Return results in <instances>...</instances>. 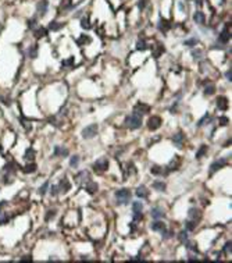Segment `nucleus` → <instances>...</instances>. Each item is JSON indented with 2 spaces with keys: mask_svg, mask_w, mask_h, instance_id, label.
Returning a JSON list of instances; mask_svg holds the SVG:
<instances>
[{
  "mask_svg": "<svg viewBox=\"0 0 232 263\" xmlns=\"http://www.w3.org/2000/svg\"><path fill=\"white\" fill-rule=\"evenodd\" d=\"M125 125L131 130H138L142 125V116H139L138 113H132L131 116H128L125 119Z\"/></svg>",
  "mask_w": 232,
  "mask_h": 263,
  "instance_id": "1",
  "label": "nucleus"
},
{
  "mask_svg": "<svg viewBox=\"0 0 232 263\" xmlns=\"http://www.w3.org/2000/svg\"><path fill=\"white\" fill-rule=\"evenodd\" d=\"M115 198H117V203L118 205H126L131 200V192L129 189H118L115 192Z\"/></svg>",
  "mask_w": 232,
  "mask_h": 263,
  "instance_id": "2",
  "label": "nucleus"
},
{
  "mask_svg": "<svg viewBox=\"0 0 232 263\" xmlns=\"http://www.w3.org/2000/svg\"><path fill=\"white\" fill-rule=\"evenodd\" d=\"M97 130H99L97 124L88 125V127H85V128L82 130V137L85 138V139H90V138H93L94 135L97 134Z\"/></svg>",
  "mask_w": 232,
  "mask_h": 263,
  "instance_id": "3",
  "label": "nucleus"
},
{
  "mask_svg": "<svg viewBox=\"0 0 232 263\" xmlns=\"http://www.w3.org/2000/svg\"><path fill=\"white\" fill-rule=\"evenodd\" d=\"M161 124H163V121H161V119H160L158 116H151L150 119H149V121H147V127H149V130H151V131L158 130Z\"/></svg>",
  "mask_w": 232,
  "mask_h": 263,
  "instance_id": "4",
  "label": "nucleus"
},
{
  "mask_svg": "<svg viewBox=\"0 0 232 263\" xmlns=\"http://www.w3.org/2000/svg\"><path fill=\"white\" fill-rule=\"evenodd\" d=\"M107 167H108V162H107V159H99V160L93 164V170H94V171H97V173L106 171Z\"/></svg>",
  "mask_w": 232,
  "mask_h": 263,
  "instance_id": "5",
  "label": "nucleus"
},
{
  "mask_svg": "<svg viewBox=\"0 0 232 263\" xmlns=\"http://www.w3.org/2000/svg\"><path fill=\"white\" fill-rule=\"evenodd\" d=\"M229 24H225V27H224V29L221 31V33H219V36H218V40L221 42V43H226V42H229V38H231V33H229Z\"/></svg>",
  "mask_w": 232,
  "mask_h": 263,
  "instance_id": "6",
  "label": "nucleus"
},
{
  "mask_svg": "<svg viewBox=\"0 0 232 263\" xmlns=\"http://www.w3.org/2000/svg\"><path fill=\"white\" fill-rule=\"evenodd\" d=\"M226 163H228V159H219V160H217V162H214L213 164H211V167H210V173L213 174V173H215V171H218L221 167H224Z\"/></svg>",
  "mask_w": 232,
  "mask_h": 263,
  "instance_id": "7",
  "label": "nucleus"
},
{
  "mask_svg": "<svg viewBox=\"0 0 232 263\" xmlns=\"http://www.w3.org/2000/svg\"><path fill=\"white\" fill-rule=\"evenodd\" d=\"M149 112H150V106H147V105H144V103H138V105L135 106V113H138L139 116L147 114Z\"/></svg>",
  "mask_w": 232,
  "mask_h": 263,
  "instance_id": "8",
  "label": "nucleus"
},
{
  "mask_svg": "<svg viewBox=\"0 0 232 263\" xmlns=\"http://www.w3.org/2000/svg\"><path fill=\"white\" fill-rule=\"evenodd\" d=\"M47 7H49V1H47V0H42V1L38 3V7H36V8H38V14L40 17H43L44 14H46Z\"/></svg>",
  "mask_w": 232,
  "mask_h": 263,
  "instance_id": "9",
  "label": "nucleus"
},
{
  "mask_svg": "<svg viewBox=\"0 0 232 263\" xmlns=\"http://www.w3.org/2000/svg\"><path fill=\"white\" fill-rule=\"evenodd\" d=\"M150 214H151V217H153V219H154V220L163 219V217H164V210H163V209H161V207L156 206V207H153V209H151Z\"/></svg>",
  "mask_w": 232,
  "mask_h": 263,
  "instance_id": "10",
  "label": "nucleus"
},
{
  "mask_svg": "<svg viewBox=\"0 0 232 263\" xmlns=\"http://www.w3.org/2000/svg\"><path fill=\"white\" fill-rule=\"evenodd\" d=\"M189 219L190 220H194V221H199L201 219V212L199 209H194L192 207L190 210H189Z\"/></svg>",
  "mask_w": 232,
  "mask_h": 263,
  "instance_id": "11",
  "label": "nucleus"
},
{
  "mask_svg": "<svg viewBox=\"0 0 232 263\" xmlns=\"http://www.w3.org/2000/svg\"><path fill=\"white\" fill-rule=\"evenodd\" d=\"M57 187H58V191H60V192H67V191H69V188H71V184L68 182L67 178H63Z\"/></svg>",
  "mask_w": 232,
  "mask_h": 263,
  "instance_id": "12",
  "label": "nucleus"
},
{
  "mask_svg": "<svg viewBox=\"0 0 232 263\" xmlns=\"http://www.w3.org/2000/svg\"><path fill=\"white\" fill-rule=\"evenodd\" d=\"M136 196H138V198H140V199L147 198V196H149V191H147V188L143 187V185L138 187V188H136Z\"/></svg>",
  "mask_w": 232,
  "mask_h": 263,
  "instance_id": "13",
  "label": "nucleus"
},
{
  "mask_svg": "<svg viewBox=\"0 0 232 263\" xmlns=\"http://www.w3.org/2000/svg\"><path fill=\"white\" fill-rule=\"evenodd\" d=\"M172 142L175 145L176 148H182V142H183V134L182 132H178L172 137Z\"/></svg>",
  "mask_w": 232,
  "mask_h": 263,
  "instance_id": "14",
  "label": "nucleus"
},
{
  "mask_svg": "<svg viewBox=\"0 0 232 263\" xmlns=\"http://www.w3.org/2000/svg\"><path fill=\"white\" fill-rule=\"evenodd\" d=\"M171 28V24H169V21H167V20H164L161 18L160 21H158V29L160 31H163V32H167Z\"/></svg>",
  "mask_w": 232,
  "mask_h": 263,
  "instance_id": "15",
  "label": "nucleus"
},
{
  "mask_svg": "<svg viewBox=\"0 0 232 263\" xmlns=\"http://www.w3.org/2000/svg\"><path fill=\"white\" fill-rule=\"evenodd\" d=\"M150 227H151V230H153V231H160V232L164 231V230L167 228L163 221H154V223H151Z\"/></svg>",
  "mask_w": 232,
  "mask_h": 263,
  "instance_id": "16",
  "label": "nucleus"
},
{
  "mask_svg": "<svg viewBox=\"0 0 232 263\" xmlns=\"http://www.w3.org/2000/svg\"><path fill=\"white\" fill-rule=\"evenodd\" d=\"M217 107L219 110H226L228 109V100H226V98H224V96L218 98L217 99Z\"/></svg>",
  "mask_w": 232,
  "mask_h": 263,
  "instance_id": "17",
  "label": "nucleus"
},
{
  "mask_svg": "<svg viewBox=\"0 0 232 263\" xmlns=\"http://www.w3.org/2000/svg\"><path fill=\"white\" fill-rule=\"evenodd\" d=\"M193 20H194V22L196 24H204V20H206V17H204V13H201V11H196L193 14Z\"/></svg>",
  "mask_w": 232,
  "mask_h": 263,
  "instance_id": "18",
  "label": "nucleus"
},
{
  "mask_svg": "<svg viewBox=\"0 0 232 263\" xmlns=\"http://www.w3.org/2000/svg\"><path fill=\"white\" fill-rule=\"evenodd\" d=\"M68 149H65V148H61V146H56L54 148V156H68Z\"/></svg>",
  "mask_w": 232,
  "mask_h": 263,
  "instance_id": "19",
  "label": "nucleus"
},
{
  "mask_svg": "<svg viewBox=\"0 0 232 263\" xmlns=\"http://www.w3.org/2000/svg\"><path fill=\"white\" fill-rule=\"evenodd\" d=\"M151 171V174H154V175H163V174H167L168 171L167 170H163V167H160V166H153L150 169Z\"/></svg>",
  "mask_w": 232,
  "mask_h": 263,
  "instance_id": "20",
  "label": "nucleus"
},
{
  "mask_svg": "<svg viewBox=\"0 0 232 263\" xmlns=\"http://www.w3.org/2000/svg\"><path fill=\"white\" fill-rule=\"evenodd\" d=\"M97 184L96 182H93V181H88L86 182V191H88L89 194H94L96 191H97Z\"/></svg>",
  "mask_w": 232,
  "mask_h": 263,
  "instance_id": "21",
  "label": "nucleus"
},
{
  "mask_svg": "<svg viewBox=\"0 0 232 263\" xmlns=\"http://www.w3.org/2000/svg\"><path fill=\"white\" fill-rule=\"evenodd\" d=\"M153 188H154L156 191H160V192H163V191H165L167 185H165V184H164L163 181H154V182H153Z\"/></svg>",
  "mask_w": 232,
  "mask_h": 263,
  "instance_id": "22",
  "label": "nucleus"
},
{
  "mask_svg": "<svg viewBox=\"0 0 232 263\" xmlns=\"http://www.w3.org/2000/svg\"><path fill=\"white\" fill-rule=\"evenodd\" d=\"M81 27L83 29H90V28H92L90 21H89V15H85V17L81 20Z\"/></svg>",
  "mask_w": 232,
  "mask_h": 263,
  "instance_id": "23",
  "label": "nucleus"
},
{
  "mask_svg": "<svg viewBox=\"0 0 232 263\" xmlns=\"http://www.w3.org/2000/svg\"><path fill=\"white\" fill-rule=\"evenodd\" d=\"M33 35H35V38H43L47 35V29H44V28H38V29H35V32H33Z\"/></svg>",
  "mask_w": 232,
  "mask_h": 263,
  "instance_id": "24",
  "label": "nucleus"
},
{
  "mask_svg": "<svg viewBox=\"0 0 232 263\" xmlns=\"http://www.w3.org/2000/svg\"><path fill=\"white\" fill-rule=\"evenodd\" d=\"M22 171H24V173H26V174H29V173H35V171H36V164H35V163L26 164L25 167L22 169Z\"/></svg>",
  "mask_w": 232,
  "mask_h": 263,
  "instance_id": "25",
  "label": "nucleus"
},
{
  "mask_svg": "<svg viewBox=\"0 0 232 263\" xmlns=\"http://www.w3.org/2000/svg\"><path fill=\"white\" fill-rule=\"evenodd\" d=\"M92 42V39H90V36H88V35H82L78 40H76V43L79 45V46H82V45H85V43H90Z\"/></svg>",
  "mask_w": 232,
  "mask_h": 263,
  "instance_id": "26",
  "label": "nucleus"
},
{
  "mask_svg": "<svg viewBox=\"0 0 232 263\" xmlns=\"http://www.w3.org/2000/svg\"><path fill=\"white\" fill-rule=\"evenodd\" d=\"M24 159L25 160H33L35 159V150L32 149V148H29V149H26V152H25V156H24Z\"/></svg>",
  "mask_w": 232,
  "mask_h": 263,
  "instance_id": "27",
  "label": "nucleus"
},
{
  "mask_svg": "<svg viewBox=\"0 0 232 263\" xmlns=\"http://www.w3.org/2000/svg\"><path fill=\"white\" fill-rule=\"evenodd\" d=\"M206 153H207V146H206V145H201L200 149L196 152V159H201V157L204 156Z\"/></svg>",
  "mask_w": 232,
  "mask_h": 263,
  "instance_id": "28",
  "label": "nucleus"
},
{
  "mask_svg": "<svg viewBox=\"0 0 232 263\" xmlns=\"http://www.w3.org/2000/svg\"><path fill=\"white\" fill-rule=\"evenodd\" d=\"M28 54H29V57H31V59H35V57L38 56V45H33V46H31V47H29V50H28Z\"/></svg>",
  "mask_w": 232,
  "mask_h": 263,
  "instance_id": "29",
  "label": "nucleus"
},
{
  "mask_svg": "<svg viewBox=\"0 0 232 263\" xmlns=\"http://www.w3.org/2000/svg\"><path fill=\"white\" fill-rule=\"evenodd\" d=\"M63 25L61 22H57V21H53V22H50V25H49V29H51V31H58L60 28H63Z\"/></svg>",
  "mask_w": 232,
  "mask_h": 263,
  "instance_id": "30",
  "label": "nucleus"
},
{
  "mask_svg": "<svg viewBox=\"0 0 232 263\" xmlns=\"http://www.w3.org/2000/svg\"><path fill=\"white\" fill-rule=\"evenodd\" d=\"M214 92H215V87H214L213 84H210L208 87L204 88V95H207V96H211V95H214Z\"/></svg>",
  "mask_w": 232,
  "mask_h": 263,
  "instance_id": "31",
  "label": "nucleus"
},
{
  "mask_svg": "<svg viewBox=\"0 0 232 263\" xmlns=\"http://www.w3.org/2000/svg\"><path fill=\"white\" fill-rule=\"evenodd\" d=\"M196 223L197 221H194V220H188L186 221V231H193L194 228H196Z\"/></svg>",
  "mask_w": 232,
  "mask_h": 263,
  "instance_id": "32",
  "label": "nucleus"
},
{
  "mask_svg": "<svg viewBox=\"0 0 232 263\" xmlns=\"http://www.w3.org/2000/svg\"><path fill=\"white\" fill-rule=\"evenodd\" d=\"M132 210L133 212H142L143 210V205L140 202H133L132 203Z\"/></svg>",
  "mask_w": 232,
  "mask_h": 263,
  "instance_id": "33",
  "label": "nucleus"
},
{
  "mask_svg": "<svg viewBox=\"0 0 232 263\" xmlns=\"http://www.w3.org/2000/svg\"><path fill=\"white\" fill-rule=\"evenodd\" d=\"M164 53V47L161 45H157V49L153 52V56L154 57H160V54H163Z\"/></svg>",
  "mask_w": 232,
  "mask_h": 263,
  "instance_id": "34",
  "label": "nucleus"
},
{
  "mask_svg": "<svg viewBox=\"0 0 232 263\" xmlns=\"http://www.w3.org/2000/svg\"><path fill=\"white\" fill-rule=\"evenodd\" d=\"M136 49H138V50H146V49H147V45H146V42H144L143 39L138 40V43H136Z\"/></svg>",
  "mask_w": 232,
  "mask_h": 263,
  "instance_id": "35",
  "label": "nucleus"
},
{
  "mask_svg": "<svg viewBox=\"0 0 232 263\" xmlns=\"http://www.w3.org/2000/svg\"><path fill=\"white\" fill-rule=\"evenodd\" d=\"M192 56H193L194 60H200L201 56H203V52H201L200 49H197V50H193L192 52Z\"/></svg>",
  "mask_w": 232,
  "mask_h": 263,
  "instance_id": "36",
  "label": "nucleus"
},
{
  "mask_svg": "<svg viewBox=\"0 0 232 263\" xmlns=\"http://www.w3.org/2000/svg\"><path fill=\"white\" fill-rule=\"evenodd\" d=\"M79 164V156H72L71 160H69V166L71 167H76Z\"/></svg>",
  "mask_w": 232,
  "mask_h": 263,
  "instance_id": "37",
  "label": "nucleus"
},
{
  "mask_svg": "<svg viewBox=\"0 0 232 263\" xmlns=\"http://www.w3.org/2000/svg\"><path fill=\"white\" fill-rule=\"evenodd\" d=\"M47 188H49V182L46 181V182L43 184V185H42V187L39 188V191H38L39 195H42V196H43V195L46 194V192H47Z\"/></svg>",
  "mask_w": 232,
  "mask_h": 263,
  "instance_id": "38",
  "label": "nucleus"
},
{
  "mask_svg": "<svg viewBox=\"0 0 232 263\" xmlns=\"http://www.w3.org/2000/svg\"><path fill=\"white\" fill-rule=\"evenodd\" d=\"M199 43V40L193 38V39H189V40H185V46H196V45Z\"/></svg>",
  "mask_w": 232,
  "mask_h": 263,
  "instance_id": "39",
  "label": "nucleus"
},
{
  "mask_svg": "<svg viewBox=\"0 0 232 263\" xmlns=\"http://www.w3.org/2000/svg\"><path fill=\"white\" fill-rule=\"evenodd\" d=\"M179 241H181V242H186V241H188V231L179 232Z\"/></svg>",
  "mask_w": 232,
  "mask_h": 263,
  "instance_id": "40",
  "label": "nucleus"
},
{
  "mask_svg": "<svg viewBox=\"0 0 232 263\" xmlns=\"http://www.w3.org/2000/svg\"><path fill=\"white\" fill-rule=\"evenodd\" d=\"M6 170H7V173H14L15 171V163H8L6 166Z\"/></svg>",
  "mask_w": 232,
  "mask_h": 263,
  "instance_id": "41",
  "label": "nucleus"
},
{
  "mask_svg": "<svg viewBox=\"0 0 232 263\" xmlns=\"http://www.w3.org/2000/svg\"><path fill=\"white\" fill-rule=\"evenodd\" d=\"M74 64V57H69L67 60H64L63 61V67H69V66H72Z\"/></svg>",
  "mask_w": 232,
  "mask_h": 263,
  "instance_id": "42",
  "label": "nucleus"
},
{
  "mask_svg": "<svg viewBox=\"0 0 232 263\" xmlns=\"http://www.w3.org/2000/svg\"><path fill=\"white\" fill-rule=\"evenodd\" d=\"M161 234H163V238L164 239H168V238H171L174 234H172V231H167V228L164 230V231H161Z\"/></svg>",
  "mask_w": 232,
  "mask_h": 263,
  "instance_id": "43",
  "label": "nucleus"
},
{
  "mask_svg": "<svg viewBox=\"0 0 232 263\" xmlns=\"http://www.w3.org/2000/svg\"><path fill=\"white\" fill-rule=\"evenodd\" d=\"M142 217H143L142 212H133V221H139L142 220Z\"/></svg>",
  "mask_w": 232,
  "mask_h": 263,
  "instance_id": "44",
  "label": "nucleus"
},
{
  "mask_svg": "<svg viewBox=\"0 0 232 263\" xmlns=\"http://www.w3.org/2000/svg\"><path fill=\"white\" fill-rule=\"evenodd\" d=\"M63 10H69V8H71V7H72V4H71V1H69V0H64L63 1Z\"/></svg>",
  "mask_w": 232,
  "mask_h": 263,
  "instance_id": "45",
  "label": "nucleus"
},
{
  "mask_svg": "<svg viewBox=\"0 0 232 263\" xmlns=\"http://www.w3.org/2000/svg\"><path fill=\"white\" fill-rule=\"evenodd\" d=\"M229 124V120L226 119V117H219V125H222V127H225V125Z\"/></svg>",
  "mask_w": 232,
  "mask_h": 263,
  "instance_id": "46",
  "label": "nucleus"
},
{
  "mask_svg": "<svg viewBox=\"0 0 232 263\" xmlns=\"http://www.w3.org/2000/svg\"><path fill=\"white\" fill-rule=\"evenodd\" d=\"M28 27L31 28V29H33L35 27H36V18H31L29 21H28Z\"/></svg>",
  "mask_w": 232,
  "mask_h": 263,
  "instance_id": "47",
  "label": "nucleus"
},
{
  "mask_svg": "<svg viewBox=\"0 0 232 263\" xmlns=\"http://www.w3.org/2000/svg\"><path fill=\"white\" fill-rule=\"evenodd\" d=\"M60 191H58V187L57 185H51V189H50V194L53 195V196H56L57 194H58Z\"/></svg>",
  "mask_w": 232,
  "mask_h": 263,
  "instance_id": "48",
  "label": "nucleus"
},
{
  "mask_svg": "<svg viewBox=\"0 0 232 263\" xmlns=\"http://www.w3.org/2000/svg\"><path fill=\"white\" fill-rule=\"evenodd\" d=\"M54 216H56V212H54V210H49V212H47V214H46V220L49 221V220L53 219Z\"/></svg>",
  "mask_w": 232,
  "mask_h": 263,
  "instance_id": "49",
  "label": "nucleus"
},
{
  "mask_svg": "<svg viewBox=\"0 0 232 263\" xmlns=\"http://www.w3.org/2000/svg\"><path fill=\"white\" fill-rule=\"evenodd\" d=\"M208 117H210V116H208V114H206V116H204V117H203V119H201L200 121L197 123V127H201V125H204V123H206L207 120H208Z\"/></svg>",
  "mask_w": 232,
  "mask_h": 263,
  "instance_id": "50",
  "label": "nucleus"
},
{
  "mask_svg": "<svg viewBox=\"0 0 232 263\" xmlns=\"http://www.w3.org/2000/svg\"><path fill=\"white\" fill-rule=\"evenodd\" d=\"M231 241L225 244V248H224V253H231Z\"/></svg>",
  "mask_w": 232,
  "mask_h": 263,
  "instance_id": "51",
  "label": "nucleus"
},
{
  "mask_svg": "<svg viewBox=\"0 0 232 263\" xmlns=\"http://www.w3.org/2000/svg\"><path fill=\"white\" fill-rule=\"evenodd\" d=\"M126 173H128V174L135 173V170H133V164H132V163H128V170H126Z\"/></svg>",
  "mask_w": 232,
  "mask_h": 263,
  "instance_id": "52",
  "label": "nucleus"
},
{
  "mask_svg": "<svg viewBox=\"0 0 232 263\" xmlns=\"http://www.w3.org/2000/svg\"><path fill=\"white\" fill-rule=\"evenodd\" d=\"M6 223H8V216H7V214H4V216L0 219V224H6Z\"/></svg>",
  "mask_w": 232,
  "mask_h": 263,
  "instance_id": "53",
  "label": "nucleus"
},
{
  "mask_svg": "<svg viewBox=\"0 0 232 263\" xmlns=\"http://www.w3.org/2000/svg\"><path fill=\"white\" fill-rule=\"evenodd\" d=\"M225 77H226V80H228V81H231V80H232V71H231V70H228V71L225 73Z\"/></svg>",
  "mask_w": 232,
  "mask_h": 263,
  "instance_id": "54",
  "label": "nucleus"
},
{
  "mask_svg": "<svg viewBox=\"0 0 232 263\" xmlns=\"http://www.w3.org/2000/svg\"><path fill=\"white\" fill-rule=\"evenodd\" d=\"M146 3H147V1H146V0H139V8H144V6H146Z\"/></svg>",
  "mask_w": 232,
  "mask_h": 263,
  "instance_id": "55",
  "label": "nucleus"
},
{
  "mask_svg": "<svg viewBox=\"0 0 232 263\" xmlns=\"http://www.w3.org/2000/svg\"><path fill=\"white\" fill-rule=\"evenodd\" d=\"M6 205H7L6 200H1V202H0V216H1V213H3V212H1V210H3V207L6 206Z\"/></svg>",
  "mask_w": 232,
  "mask_h": 263,
  "instance_id": "56",
  "label": "nucleus"
},
{
  "mask_svg": "<svg viewBox=\"0 0 232 263\" xmlns=\"http://www.w3.org/2000/svg\"><path fill=\"white\" fill-rule=\"evenodd\" d=\"M178 7H179V10H181V11H185V10H186V6H183V3H182V1L178 3Z\"/></svg>",
  "mask_w": 232,
  "mask_h": 263,
  "instance_id": "57",
  "label": "nucleus"
},
{
  "mask_svg": "<svg viewBox=\"0 0 232 263\" xmlns=\"http://www.w3.org/2000/svg\"><path fill=\"white\" fill-rule=\"evenodd\" d=\"M21 260H22V262H28V260L31 262V260H32V257H31V255H29V256L26 255V256H24V257H22V259H21Z\"/></svg>",
  "mask_w": 232,
  "mask_h": 263,
  "instance_id": "58",
  "label": "nucleus"
},
{
  "mask_svg": "<svg viewBox=\"0 0 232 263\" xmlns=\"http://www.w3.org/2000/svg\"><path fill=\"white\" fill-rule=\"evenodd\" d=\"M194 3H196V4H199V6H200V4H201V0H194Z\"/></svg>",
  "mask_w": 232,
  "mask_h": 263,
  "instance_id": "59",
  "label": "nucleus"
}]
</instances>
